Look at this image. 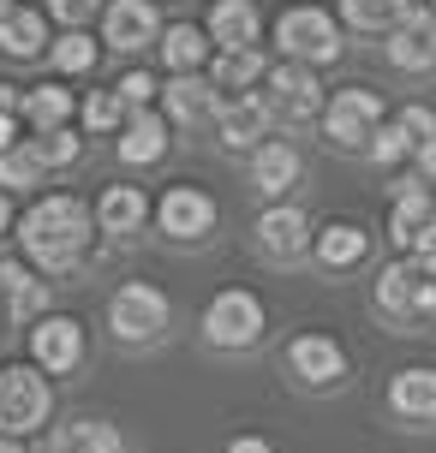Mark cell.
Masks as SVG:
<instances>
[{
	"mask_svg": "<svg viewBox=\"0 0 436 453\" xmlns=\"http://www.w3.org/2000/svg\"><path fill=\"white\" fill-rule=\"evenodd\" d=\"M48 453H120V430L102 424V418H78V424H60Z\"/></svg>",
	"mask_w": 436,
	"mask_h": 453,
	"instance_id": "484cf974",
	"label": "cell"
},
{
	"mask_svg": "<svg viewBox=\"0 0 436 453\" xmlns=\"http://www.w3.org/2000/svg\"><path fill=\"white\" fill-rule=\"evenodd\" d=\"M48 12H54L60 24H84L96 12V0H48Z\"/></svg>",
	"mask_w": 436,
	"mask_h": 453,
	"instance_id": "f35d334b",
	"label": "cell"
},
{
	"mask_svg": "<svg viewBox=\"0 0 436 453\" xmlns=\"http://www.w3.org/2000/svg\"><path fill=\"white\" fill-rule=\"evenodd\" d=\"M90 233H96V215L78 197H36V203L24 209V221H19V245L30 250V263L48 274H66L78 257H84V245H90Z\"/></svg>",
	"mask_w": 436,
	"mask_h": 453,
	"instance_id": "6da1fadb",
	"label": "cell"
},
{
	"mask_svg": "<svg viewBox=\"0 0 436 453\" xmlns=\"http://www.w3.org/2000/svg\"><path fill=\"white\" fill-rule=\"evenodd\" d=\"M6 226H12V197L0 191V233H6Z\"/></svg>",
	"mask_w": 436,
	"mask_h": 453,
	"instance_id": "ee69618b",
	"label": "cell"
},
{
	"mask_svg": "<svg viewBox=\"0 0 436 453\" xmlns=\"http://www.w3.org/2000/svg\"><path fill=\"white\" fill-rule=\"evenodd\" d=\"M96 54H102V48H96V36H84V30H66V36L54 42V66H60V72H90Z\"/></svg>",
	"mask_w": 436,
	"mask_h": 453,
	"instance_id": "d6a6232c",
	"label": "cell"
},
{
	"mask_svg": "<svg viewBox=\"0 0 436 453\" xmlns=\"http://www.w3.org/2000/svg\"><path fill=\"white\" fill-rule=\"evenodd\" d=\"M12 6H19V0H0V19H6V12H12Z\"/></svg>",
	"mask_w": 436,
	"mask_h": 453,
	"instance_id": "bcb514c9",
	"label": "cell"
},
{
	"mask_svg": "<svg viewBox=\"0 0 436 453\" xmlns=\"http://www.w3.org/2000/svg\"><path fill=\"white\" fill-rule=\"evenodd\" d=\"M161 102H167V119H180V126H204V119H215V108H222V96H215V84L209 78H174V84H161Z\"/></svg>",
	"mask_w": 436,
	"mask_h": 453,
	"instance_id": "ac0fdd59",
	"label": "cell"
},
{
	"mask_svg": "<svg viewBox=\"0 0 436 453\" xmlns=\"http://www.w3.org/2000/svg\"><path fill=\"white\" fill-rule=\"evenodd\" d=\"M377 311L394 322H436V280L401 257V263H389L377 274Z\"/></svg>",
	"mask_w": 436,
	"mask_h": 453,
	"instance_id": "52a82bcc",
	"label": "cell"
},
{
	"mask_svg": "<svg viewBox=\"0 0 436 453\" xmlns=\"http://www.w3.org/2000/svg\"><path fill=\"white\" fill-rule=\"evenodd\" d=\"M0 453H24V448H19V441H12V435H0Z\"/></svg>",
	"mask_w": 436,
	"mask_h": 453,
	"instance_id": "f6af8a7d",
	"label": "cell"
},
{
	"mask_svg": "<svg viewBox=\"0 0 436 453\" xmlns=\"http://www.w3.org/2000/svg\"><path fill=\"white\" fill-rule=\"evenodd\" d=\"M228 453H276L263 435H239V441H228Z\"/></svg>",
	"mask_w": 436,
	"mask_h": 453,
	"instance_id": "60d3db41",
	"label": "cell"
},
{
	"mask_svg": "<svg viewBox=\"0 0 436 453\" xmlns=\"http://www.w3.org/2000/svg\"><path fill=\"white\" fill-rule=\"evenodd\" d=\"M431 226H436V197L424 185H401V197H394V209H389V239L401 250H413Z\"/></svg>",
	"mask_w": 436,
	"mask_h": 453,
	"instance_id": "e0dca14e",
	"label": "cell"
},
{
	"mask_svg": "<svg viewBox=\"0 0 436 453\" xmlns=\"http://www.w3.org/2000/svg\"><path fill=\"white\" fill-rule=\"evenodd\" d=\"M167 156V119L150 108H132L126 126H120V161L126 167H150V161Z\"/></svg>",
	"mask_w": 436,
	"mask_h": 453,
	"instance_id": "2e32d148",
	"label": "cell"
},
{
	"mask_svg": "<svg viewBox=\"0 0 436 453\" xmlns=\"http://www.w3.org/2000/svg\"><path fill=\"white\" fill-rule=\"evenodd\" d=\"M215 215H222V209H215V197H209V191H198V185H174V191L156 203V226L167 233V239H180V245L209 239Z\"/></svg>",
	"mask_w": 436,
	"mask_h": 453,
	"instance_id": "9c48e42d",
	"label": "cell"
},
{
	"mask_svg": "<svg viewBox=\"0 0 436 453\" xmlns=\"http://www.w3.org/2000/svg\"><path fill=\"white\" fill-rule=\"evenodd\" d=\"M287 370L305 388H335L346 376V352H341V340H329V334H299L287 346Z\"/></svg>",
	"mask_w": 436,
	"mask_h": 453,
	"instance_id": "5bb4252c",
	"label": "cell"
},
{
	"mask_svg": "<svg viewBox=\"0 0 436 453\" xmlns=\"http://www.w3.org/2000/svg\"><path fill=\"white\" fill-rule=\"evenodd\" d=\"M407 263H413L418 274H431V280H436V226H431V233H424V239H418L413 250H407Z\"/></svg>",
	"mask_w": 436,
	"mask_h": 453,
	"instance_id": "74e56055",
	"label": "cell"
},
{
	"mask_svg": "<svg viewBox=\"0 0 436 453\" xmlns=\"http://www.w3.org/2000/svg\"><path fill=\"white\" fill-rule=\"evenodd\" d=\"M276 42L293 66H323L341 54V24L329 19L323 6H287L276 19Z\"/></svg>",
	"mask_w": 436,
	"mask_h": 453,
	"instance_id": "3957f363",
	"label": "cell"
},
{
	"mask_svg": "<svg viewBox=\"0 0 436 453\" xmlns=\"http://www.w3.org/2000/svg\"><path fill=\"white\" fill-rule=\"evenodd\" d=\"M394 126H401V137H407V143H431L436 137V113L431 108H401V119H394Z\"/></svg>",
	"mask_w": 436,
	"mask_h": 453,
	"instance_id": "d590c367",
	"label": "cell"
},
{
	"mask_svg": "<svg viewBox=\"0 0 436 453\" xmlns=\"http://www.w3.org/2000/svg\"><path fill=\"white\" fill-rule=\"evenodd\" d=\"M311 221H305V209L293 203H276V209H263L257 215V250L269 257V263H299L305 250H311Z\"/></svg>",
	"mask_w": 436,
	"mask_h": 453,
	"instance_id": "30bf717a",
	"label": "cell"
},
{
	"mask_svg": "<svg viewBox=\"0 0 436 453\" xmlns=\"http://www.w3.org/2000/svg\"><path fill=\"white\" fill-rule=\"evenodd\" d=\"M30 143H36L43 167H72V161H78V137L72 132H36Z\"/></svg>",
	"mask_w": 436,
	"mask_h": 453,
	"instance_id": "836d02e7",
	"label": "cell"
},
{
	"mask_svg": "<svg viewBox=\"0 0 436 453\" xmlns=\"http://www.w3.org/2000/svg\"><path fill=\"white\" fill-rule=\"evenodd\" d=\"M383 126V96L377 90H335L323 102V137L329 150H370Z\"/></svg>",
	"mask_w": 436,
	"mask_h": 453,
	"instance_id": "5b68a950",
	"label": "cell"
},
{
	"mask_svg": "<svg viewBox=\"0 0 436 453\" xmlns=\"http://www.w3.org/2000/svg\"><path fill=\"white\" fill-rule=\"evenodd\" d=\"M204 334H209V346H222V352L257 346V340H263V298L245 293V287L215 293V298H209V311H204Z\"/></svg>",
	"mask_w": 436,
	"mask_h": 453,
	"instance_id": "8992f818",
	"label": "cell"
},
{
	"mask_svg": "<svg viewBox=\"0 0 436 453\" xmlns=\"http://www.w3.org/2000/svg\"><path fill=\"white\" fill-rule=\"evenodd\" d=\"M269 126H276V119H269V102H263V96H233V102L215 108V143L233 150V156H239V150H257Z\"/></svg>",
	"mask_w": 436,
	"mask_h": 453,
	"instance_id": "4fadbf2b",
	"label": "cell"
},
{
	"mask_svg": "<svg viewBox=\"0 0 436 453\" xmlns=\"http://www.w3.org/2000/svg\"><path fill=\"white\" fill-rule=\"evenodd\" d=\"M389 406L401 411V418H436V370H401L389 388Z\"/></svg>",
	"mask_w": 436,
	"mask_h": 453,
	"instance_id": "4316f807",
	"label": "cell"
},
{
	"mask_svg": "<svg viewBox=\"0 0 436 453\" xmlns=\"http://www.w3.org/2000/svg\"><path fill=\"white\" fill-rule=\"evenodd\" d=\"M0 298H6V317L12 322H30V317H43L48 287L30 269H19V263H0Z\"/></svg>",
	"mask_w": 436,
	"mask_h": 453,
	"instance_id": "603a6c76",
	"label": "cell"
},
{
	"mask_svg": "<svg viewBox=\"0 0 436 453\" xmlns=\"http://www.w3.org/2000/svg\"><path fill=\"white\" fill-rule=\"evenodd\" d=\"M78 113H84V126H90V132L102 137V132H120V126H126V113H132V108L120 102V90H96V96H90V102H84Z\"/></svg>",
	"mask_w": 436,
	"mask_h": 453,
	"instance_id": "1f68e13d",
	"label": "cell"
},
{
	"mask_svg": "<svg viewBox=\"0 0 436 453\" xmlns=\"http://www.w3.org/2000/svg\"><path fill=\"white\" fill-rule=\"evenodd\" d=\"M370 161H383V167H389V161H401V156H413V143H407V137H401V126H377V137H370V150H365Z\"/></svg>",
	"mask_w": 436,
	"mask_h": 453,
	"instance_id": "e575fe53",
	"label": "cell"
},
{
	"mask_svg": "<svg viewBox=\"0 0 436 453\" xmlns=\"http://www.w3.org/2000/svg\"><path fill=\"white\" fill-rule=\"evenodd\" d=\"M24 119H30V132H66L72 119V90L60 84H36V90H24Z\"/></svg>",
	"mask_w": 436,
	"mask_h": 453,
	"instance_id": "f1b7e54d",
	"label": "cell"
},
{
	"mask_svg": "<svg viewBox=\"0 0 436 453\" xmlns=\"http://www.w3.org/2000/svg\"><path fill=\"white\" fill-rule=\"evenodd\" d=\"M102 36H108V48H120V54L161 42L156 0H108V6H102Z\"/></svg>",
	"mask_w": 436,
	"mask_h": 453,
	"instance_id": "7c38bea8",
	"label": "cell"
},
{
	"mask_svg": "<svg viewBox=\"0 0 436 453\" xmlns=\"http://www.w3.org/2000/svg\"><path fill=\"white\" fill-rule=\"evenodd\" d=\"M30 358H36L43 376L78 370V364H84V328H78L72 317H43L36 328H30Z\"/></svg>",
	"mask_w": 436,
	"mask_h": 453,
	"instance_id": "8fae6325",
	"label": "cell"
},
{
	"mask_svg": "<svg viewBox=\"0 0 436 453\" xmlns=\"http://www.w3.org/2000/svg\"><path fill=\"white\" fill-rule=\"evenodd\" d=\"M19 102H24L19 84H0V113H19Z\"/></svg>",
	"mask_w": 436,
	"mask_h": 453,
	"instance_id": "7bdbcfd3",
	"label": "cell"
},
{
	"mask_svg": "<svg viewBox=\"0 0 436 453\" xmlns=\"http://www.w3.org/2000/svg\"><path fill=\"white\" fill-rule=\"evenodd\" d=\"M252 180H257V191L281 197V191L299 180V150H293V143H281V137H263V143L252 150Z\"/></svg>",
	"mask_w": 436,
	"mask_h": 453,
	"instance_id": "7402d4cb",
	"label": "cell"
},
{
	"mask_svg": "<svg viewBox=\"0 0 436 453\" xmlns=\"http://www.w3.org/2000/svg\"><path fill=\"white\" fill-rule=\"evenodd\" d=\"M161 84L156 78H150V72H126V78H120V102H126V108H150V96H156Z\"/></svg>",
	"mask_w": 436,
	"mask_h": 453,
	"instance_id": "8d00e7d4",
	"label": "cell"
},
{
	"mask_svg": "<svg viewBox=\"0 0 436 453\" xmlns=\"http://www.w3.org/2000/svg\"><path fill=\"white\" fill-rule=\"evenodd\" d=\"M12 143H24V137H19V119H12V113H0V150H12Z\"/></svg>",
	"mask_w": 436,
	"mask_h": 453,
	"instance_id": "b9f144b4",
	"label": "cell"
},
{
	"mask_svg": "<svg viewBox=\"0 0 436 453\" xmlns=\"http://www.w3.org/2000/svg\"><path fill=\"white\" fill-rule=\"evenodd\" d=\"M413 161H418V173H424V180H436V137H431V143H418Z\"/></svg>",
	"mask_w": 436,
	"mask_h": 453,
	"instance_id": "ab89813d",
	"label": "cell"
},
{
	"mask_svg": "<svg viewBox=\"0 0 436 453\" xmlns=\"http://www.w3.org/2000/svg\"><path fill=\"white\" fill-rule=\"evenodd\" d=\"M389 60L401 72H424V66H436V19L424 12V6H413L407 19L389 30Z\"/></svg>",
	"mask_w": 436,
	"mask_h": 453,
	"instance_id": "9a60e30c",
	"label": "cell"
},
{
	"mask_svg": "<svg viewBox=\"0 0 436 453\" xmlns=\"http://www.w3.org/2000/svg\"><path fill=\"white\" fill-rule=\"evenodd\" d=\"M431 19H436V0H431Z\"/></svg>",
	"mask_w": 436,
	"mask_h": 453,
	"instance_id": "7dc6e473",
	"label": "cell"
},
{
	"mask_svg": "<svg viewBox=\"0 0 436 453\" xmlns=\"http://www.w3.org/2000/svg\"><path fill=\"white\" fill-rule=\"evenodd\" d=\"M257 6L252 0H215V6H209V42L222 48V54H228V48H252L257 42Z\"/></svg>",
	"mask_w": 436,
	"mask_h": 453,
	"instance_id": "ffe728a7",
	"label": "cell"
},
{
	"mask_svg": "<svg viewBox=\"0 0 436 453\" xmlns=\"http://www.w3.org/2000/svg\"><path fill=\"white\" fill-rule=\"evenodd\" d=\"M161 60L180 72V78H191L209 60V30H198V24H167L161 30Z\"/></svg>",
	"mask_w": 436,
	"mask_h": 453,
	"instance_id": "83f0119b",
	"label": "cell"
},
{
	"mask_svg": "<svg viewBox=\"0 0 436 453\" xmlns=\"http://www.w3.org/2000/svg\"><path fill=\"white\" fill-rule=\"evenodd\" d=\"M263 54H257V48H228V54H215V66H209V84H215V96L228 90V102L233 96H245L257 84V78H263Z\"/></svg>",
	"mask_w": 436,
	"mask_h": 453,
	"instance_id": "cb8c5ba5",
	"label": "cell"
},
{
	"mask_svg": "<svg viewBox=\"0 0 436 453\" xmlns=\"http://www.w3.org/2000/svg\"><path fill=\"white\" fill-rule=\"evenodd\" d=\"M263 84H269V119H287V126H299V119H317L323 113V84L311 78V66H293V60H281V66L263 72Z\"/></svg>",
	"mask_w": 436,
	"mask_h": 453,
	"instance_id": "ba28073f",
	"label": "cell"
},
{
	"mask_svg": "<svg viewBox=\"0 0 436 453\" xmlns=\"http://www.w3.org/2000/svg\"><path fill=\"white\" fill-rule=\"evenodd\" d=\"M311 250H317V263L323 269H353V263H365V250H370V233L359 221H329L311 239Z\"/></svg>",
	"mask_w": 436,
	"mask_h": 453,
	"instance_id": "44dd1931",
	"label": "cell"
},
{
	"mask_svg": "<svg viewBox=\"0 0 436 453\" xmlns=\"http://www.w3.org/2000/svg\"><path fill=\"white\" fill-rule=\"evenodd\" d=\"M43 156H36V143L24 137L12 150H0V191H24V185H43Z\"/></svg>",
	"mask_w": 436,
	"mask_h": 453,
	"instance_id": "4dcf8cb0",
	"label": "cell"
},
{
	"mask_svg": "<svg viewBox=\"0 0 436 453\" xmlns=\"http://www.w3.org/2000/svg\"><path fill=\"white\" fill-rule=\"evenodd\" d=\"M96 226H102V233H138L144 226V215H150V197H144L138 185H108V191H102V197H96Z\"/></svg>",
	"mask_w": 436,
	"mask_h": 453,
	"instance_id": "d6986e66",
	"label": "cell"
},
{
	"mask_svg": "<svg viewBox=\"0 0 436 453\" xmlns=\"http://www.w3.org/2000/svg\"><path fill=\"white\" fill-rule=\"evenodd\" d=\"M48 406H54V388L36 364H0V435H30L48 424Z\"/></svg>",
	"mask_w": 436,
	"mask_h": 453,
	"instance_id": "7a4b0ae2",
	"label": "cell"
},
{
	"mask_svg": "<svg viewBox=\"0 0 436 453\" xmlns=\"http://www.w3.org/2000/svg\"><path fill=\"white\" fill-rule=\"evenodd\" d=\"M0 48H6L12 60H36L48 48V19L30 12V6H12V12L0 19Z\"/></svg>",
	"mask_w": 436,
	"mask_h": 453,
	"instance_id": "d4e9b609",
	"label": "cell"
},
{
	"mask_svg": "<svg viewBox=\"0 0 436 453\" xmlns=\"http://www.w3.org/2000/svg\"><path fill=\"white\" fill-rule=\"evenodd\" d=\"M167 317H174V304H167V293L150 287V280H126V287L108 298V328H114L126 346L161 340L167 334Z\"/></svg>",
	"mask_w": 436,
	"mask_h": 453,
	"instance_id": "277c9868",
	"label": "cell"
},
{
	"mask_svg": "<svg viewBox=\"0 0 436 453\" xmlns=\"http://www.w3.org/2000/svg\"><path fill=\"white\" fill-rule=\"evenodd\" d=\"M413 12V0H341V19L353 30H394Z\"/></svg>",
	"mask_w": 436,
	"mask_h": 453,
	"instance_id": "f546056e",
	"label": "cell"
}]
</instances>
